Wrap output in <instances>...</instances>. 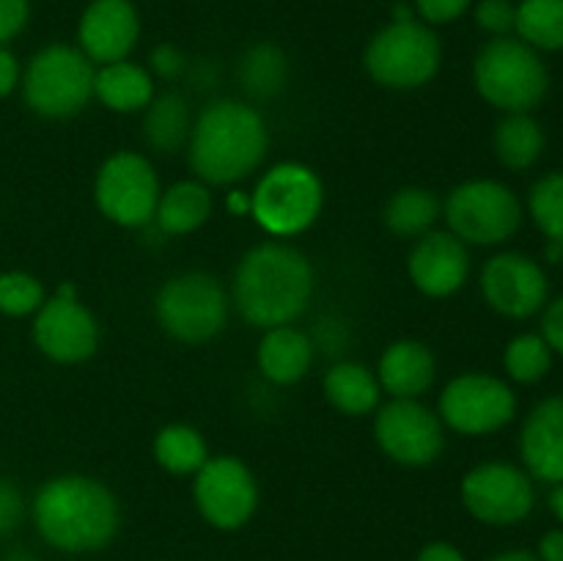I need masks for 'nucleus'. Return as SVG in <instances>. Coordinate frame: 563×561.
Returning <instances> with one entry per match:
<instances>
[{"mask_svg": "<svg viewBox=\"0 0 563 561\" xmlns=\"http://www.w3.org/2000/svg\"><path fill=\"white\" fill-rule=\"evenodd\" d=\"M9 561H33V559L27 553H14Z\"/></svg>", "mask_w": 563, "mask_h": 561, "instance_id": "09e8293b", "label": "nucleus"}, {"mask_svg": "<svg viewBox=\"0 0 563 561\" xmlns=\"http://www.w3.org/2000/svg\"><path fill=\"white\" fill-rule=\"evenodd\" d=\"M473 0H416V9L429 25H445L471 9Z\"/></svg>", "mask_w": 563, "mask_h": 561, "instance_id": "f704fd0d", "label": "nucleus"}, {"mask_svg": "<svg viewBox=\"0 0 563 561\" xmlns=\"http://www.w3.org/2000/svg\"><path fill=\"white\" fill-rule=\"evenodd\" d=\"M550 509H553V515L563 522V482L553 484V493H550Z\"/></svg>", "mask_w": 563, "mask_h": 561, "instance_id": "49530a36", "label": "nucleus"}, {"mask_svg": "<svg viewBox=\"0 0 563 561\" xmlns=\"http://www.w3.org/2000/svg\"><path fill=\"white\" fill-rule=\"evenodd\" d=\"M515 416V391L493 374H462L440 394V421L460 435H493Z\"/></svg>", "mask_w": 563, "mask_h": 561, "instance_id": "ddd939ff", "label": "nucleus"}, {"mask_svg": "<svg viewBox=\"0 0 563 561\" xmlns=\"http://www.w3.org/2000/svg\"><path fill=\"white\" fill-rule=\"evenodd\" d=\"M192 498L203 520L220 531H236L258 506V484L236 457H209L196 473Z\"/></svg>", "mask_w": 563, "mask_h": 561, "instance_id": "9b49d317", "label": "nucleus"}, {"mask_svg": "<svg viewBox=\"0 0 563 561\" xmlns=\"http://www.w3.org/2000/svg\"><path fill=\"white\" fill-rule=\"evenodd\" d=\"M476 22L493 36H509L517 22V6L511 0H482L476 6Z\"/></svg>", "mask_w": 563, "mask_h": 561, "instance_id": "72a5a7b5", "label": "nucleus"}, {"mask_svg": "<svg viewBox=\"0 0 563 561\" xmlns=\"http://www.w3.org/2000/svg\"><path fill=\"white\" fill-rule=\"evenodd\" d=\"M185 55H181V50L174 47V44H159V47H154L152 69L157 72L159 77H165V80L179 77L181 72H185Z\"/></svg>", "mask_w": 563, "mask_h": 561, "instance_id": "4c0bfd02", "label": "nucleus"}, {"mask_svg": "<svg viewBox=\"0 0 563 561\" xmlns=\"http://www.w3.org/2000/svg\"><path fill=\"white\" fill-rule=\"evenodd\" d=\"M44 302V286L36 275L9 270L0 273V314L5 317H27L36 314Z\"/></svg>", "mask_w": 563, "mask_h": 561, "instance_id": "473e14b6", "label": "nucleus"}, {"mask_svg": "<svg viewBox=\"0 0 563 561\" xmlns=\"http://www.w3.org/2000/svg\"><path fill=\"white\" fill-rule=\"evenodd\" d=\"M451 234L473 245H500L517 234L522 204L504 182L471 179L456 185L443 204Z\"/></svg>", "mask_w": 563, "mask_h": 561, "instance_id": "1a4fd4ad", "label": "nucleus"}, {"mask_svg": "<svg viewBox=\"0 0 563 561\" xmlns=\"http://www.w3.org/2000/svg\"><path fill=\"white\" fill-rule=\"evenodd\" d=\"M434 355L423 341L401 339L385 346L377 366L379 388L394 399H418L434 383Z\"/></svg>", "mask_w": 563, "mask_h": 561, "instance_id": "aec40b11", "label": "nucleus"}, {"mask_svg": "<svg viewBox=\"0 0 563 561\" xmlns=\"http://www.w3.org/2000/svg\"><path fill=\"white\" fill-rule=\"evenodd\" d=\"M443 50L432 28L416 20H394L366 47V72L385 88H421L438 75Z\"/></svg>", "mask_w": 563, "mask_h": 561, "instance_id": "6e6552de", "label": "nucleus"}, {"mask_svg": "<svg viewBox=\"0 0 563 561\" xmlns=\"http://www.w3.org/2000/svg\"><path fill=\"white\" fill-rule=\"evenodd\" d=\"M93 97H99V102L115 113H135V110H146V105L154 99V82L143 66L115 61V64H104L93 75Z\"/></svg>", "mask_w": 563, "mask_h": 561, "instance_id": "4be33fe9", "label": "nucleus"}, {"mask_svg": "<svg viewBox=\"0 0 563 561\" xmlns=\"http://www.w3.org/2000/svg\"><path fill=\"white\" fill-rule=\"evenodd\" d=\"M313 295V267L297 248L264 242L242 256L231 297L245 322L256 328L291 324Z\"/></svg>", "mask_w": 563, "mask_h": 561, "instance_id": "f03ea898", "label": "nucleus"}, {"mask_svg": "<svg viewBox=\"0 0 563 561\" xmlns=\"http://www.w3.org/2000/svg\"><path fill=\"white\" fill-rule=\"evenodd\" d=\"M476 91L506 113H531L550 88V72L539 50L515 36H495L473 64Z\"/></svg>", "mask_w": 563, "mask_h": 561, "instance_id": "20e7f679", "label": "nucleus"}, {"mask_svg": "<svg viewBox=\"0 0 563 561\" xmlns=\"http://www.w3.org/2000/svg\"><path fill=\"white\" fill-rule=\"evenodd\" d=\"M209 215H212V193H209V187L203 182L185 179L159 193L154 220H157L165 234L181 237L201 229Z\"/></svg>", "mask_w": 563, "mask_h": 561, "instance_id": "5701e85b", "label": "nucleus"}, {"mask_svg": "<svg viewBox=\"0 0 563 561\" xmlns=\"http://www.w3.org/2000/svg\"><path fill=\"white\" fill-rule=\"evenodd\" d=\"M462 504L487 526H517L537 504L528 471L509 462H484L462 479Z\"/></svg>", "mask_w": 563, "mask_h": 561, "instance_id": "f8f14e48", "label": "nucleus"}, {"mask_svg": "<svg viewBox=\"0 0 563 561\" xmlns=\"http://www.w3.org/2000/svg\"><path fill=\"white\" fill-rule=\"evenodd\" d=\"M374 435L390 460L410 468L434 462L445 446L443 421L418 399H390L379 407Z\"/></svg>", "mask_w": 563, "mask_h": 561, "instance_id": "4468645a", "label": "nucleus"}, {"mask_svg": "<svg viewBox=\"0 0 563 561\" xmlns=\"http://www.w3.org/2000/svg\"><path fill=\"white\" fill-rule=\"evenodd\" d=\"M407 273L423 295L449 297L465 286L471 275V253L451 231H427L418 237L407 258Z\"/></svg>", "mask_w": 563, "mask_h": 561, "instance_id": "f3484780", "label": "nucleus"}, {"mask_svg": "<svg viewBox=\"0 0 563 561\" xmlns=\"http://www.w3.org/2000/svg\"><path fill=\"white\" fill-rule=\"evenodd\" d=\"M539 561H563V528H553L539 539Z\"/></svg>", "mask_w": 563, "mask_h": 561, "instance_id": "79ce46f5", "label": "nucleus"}, {"mask_svg": "<svg viewBox=\"0 0 563 561\" xmlns=\"http://www.w3.org/2000/svg\"><path fill=\"white\" fill-rule=\"evenodd\" d=\"M495 154L511 170H526L539 163L544 152V132L531 113H506L493 135Z\"/></svg>", "mask_w": 563, "mask_h": 561, "instance_id": "a878e982", "label": "nucleus"}, {"mask_svg": "<svg viewBox=\"0 0 563 561\" xmlns=\"http://www.w3.org/2000/svg\"><path fill=\"white\" fill-rule=\"evenodd\" d=\"M544 258H548L550 264H561L563 262V242H559V240L544 242Z\"/></svg>", "mask_w": 563, "mask_h": 561, "instance_id": "a18cd8bd", "label": "nucleus"}, {"mask_svg": "<svg viewBox=\"0 0 563 561\" xmlns=\"http://www.w3.org/2000/svg\"><path fill=\"white\" fill-rule=\"evenodd\" d=\"M38 537L64 553H93L113 542L121 526L115 495L80 473L55 476L38 487L31 506Z\"/></svg>", "mask_w": 563, "mask_h": 561, "instance_id": "f257e3e1", "label": "nucleus"}, {"mask_svg": "<svg viewBox=\"0 0 563 561\" xmlns=\"http://www.w3.org/2000/svg\"><path fill=\"white\" fill-rule=\"evenodd\" d=\"M154 314L170 339L203 344L223 333L229 322V295L209 273L187 270L159 286Z\"/></svg>", "mask_w": 563, "mask_h": 561, "instance_id": "423d86ee", "label": "nucleus"}, {"mask_svg": "<svg viewBox=\"0 0 563 561\" xmlns=\"http://www.w3.org/2000/svg\"><path fill=\"white\" fill-rule=\"evenodd\" d=\"M159 193L163 190L152 163L135 152H115L104 160L93 182L99 212L126 229L152 223Z\"/></svg>", "mask_w": 563, "mask_h": 561, "instance_id": "9d476101", "label": "nucleus"}, {"mask_svg": "<svg viewBox=\"0 0 563 561\" xmlns=\"http://www.w3.org/2000/svg\"><path fill=\"white\" fill-rule=\"evenodd\" d=\"M242 86L256 97H273L284 88L286 58L275 44H253L240 66Z\"/></svg>", "mask_w": 563, "mask_h": 561, "instance_id": "7c9ffc66", "label": "nucleus"}, {"mask_svg": "<svg viewBox=\"0 0 563 561\" xmlns=\"http://www.w3.org/2000/svg\"><path fill=\"white\" fill-rule=\"evenodd\" d=\"M515 31L533 50H563V0H522Z\"/></svg>", "mask_w": 563, "mask_h": 561, "instance_id": "c85d7f7f", "label": "nucleus"}, {"mask_svg": "<svg viewBox=\"0 0 563 561\" xmlns=\"http://www.w3.org/2000/svg\"><path fill=\"white\" fill-rule=\"evenodd\" d=\"M192 116L190 105L181 94L165 91L146 105L143 116V138L157 152H176L190 141Z\"/></svg>", "mask_w": 563, "mask_h": 561, "instance_id": "393cba45", "label": "nucleus"}, {"mask_svg": "<svg viewBox=\"0 0 563 561\" xmlns=\"http://www.w3.org/2000/svg\"><path fill=\"white\" fill-rule=\"evenodd\" d=\"M487 561H539V556L531 553V550H506V553L493 556Z\"/></svg>", "mask_w": 563, "mask_h": 561, "instance_id": "c03bdc74", "label": "nucleus"}, {"mask_svg": "<svg viewBox=\"0 0 563 561\" xmlns=\"http://www.w3.org/2000/svg\"><path fill=\"white\" fill-rule=\"evenodd\" d=\"M528 212L548 240L563 242V170L544 174L528 193Z\"/></svg>", "mask_w": 563, "mask_h": 561, "instance_id": "2f4dec72", "label": "nucleus"}, {"mask_svg": "<svg viewBox=\"0 0 563 561\" xmlns=\"http://www.w3.org/2000/svg\"><path fill=\"white\" fill-rule=\"evenodd\" d=\"M27 16H31L27 0H0V44L20 36L22 28L27 25Z\"/></svg>", "mask_w": 563, "mask_h": 561, "instance_id": "c9c22d12", "label": "nucleus"}, {"mask_svg": "<svg viewBox=\"0 0 563 561\" xmlns=\"http://www.w3.org/2000/svg\"><path fill=\"white\" fill-rule=\"evenodd\" d=\"M141 36V20L132 0H93L80 16L77 38L88 61L115 64L126 61Z\"/></svg>", "mask_w": 563, "mask_h": 561, "instance_id": "a211bd4d", "label": "nucleus"}, {"mask_svg": "<svg viewBox=\"0 0 563 561\" xmlns=\"http://www.w3.org/2000/svg\"><path fill=\"white\" fill-rule=\"evenodd\" d=\"M443 212V204L429 187H401L388 198L383 209V220L396 237H423L432 231L434 220Z\"/></svg>", "mask_w": 563, "mask_h": 561, "instance_id": "bb28decb", "label": "nucleus"}, {"mask_svg": "<svg viewBox=\"0 0 563 561\" xmlns=\"http://www.w3.org/2000/svg\"><path fill=\"white\" fill-rule=\"evenodd\" d=\"M58 297H66V300H77V297H75V284H64V286H60Z\"/></svg>", "mask_w": 563, "mask_h": 561, "instance_id": "de8ad7c7", "label": "nucleus"}, {"mask_svg": "<svg viewBox=\"0 0 563 561\" xmlns=\"http://www.w3.org/2000/svg\"><path fill=\"white\" fill-rule=\"evenodd\" d=\"M484 300L509 319H528L548 302L550 284L539 262L526 253L506 251L489 258L482 270Z\"/></svg>", "mask_w": 563, "mask_h": 561, "instance_id": "2eb2a0df", "label": "nucleus"}, {"mask_svg": "<svg viewBox=\"0 0 563 561\" xmlns=\"http://www.w3.org/2000/svg\"><path fill=\"white\" fill-rule=\"evenodd\" d=\"M504 366L515 383L533 385L548 377L553 366V350L542 333H520L506 344Z\"/></svg>", "mask_w": 563, "mask_h": 561, "instance_id": "c756f323", "label": "nucleus"}, {"mask_svg": "<svg viewBox=\"0 0 563 561\" xmlns=\"http://www.w3.org/2000/svg\"><path fill=\"white\" fill-rule=\"evenodd\" d=\"M154 460L176 476L198 473V468L209 460L207 443L198 429L187 424H168L154 438Z\"/></svg>", "mask_w": 563, "mask_h": 561, "instance_id": "cd10ccee", "label": "nucleus"}, {"mask_svg": "<svg viewBox=\"0 0 563 561\" xmlns=\"http://www.w3.org/2000/svg\"><path fill=\"white\" fill-rule=\"evenodd\" d=\"M561 264H563V262H561Z\"/></svg>", "mask_w": 563, "mask_h": 561, "instance_id": "8fccbe9b", "label": "nucleus"}, {"mask_svg": "<svg viewBox=\"0 0 563 561\" xmlns=\"http://www.w3.org/2000/svg\"><path fill=\"white\" fill-rule=\"evenodd\" d=\"M256 361L269 383L291 385L306 377L308 369H311L313 344L302 330L280 324V328H269L264 333Z\"/></svg>", "mask_w": 563, "mask_h": 561, "instance_id": "412c9836", "label": "nucleus"}, {"mask_svg": "<svg viewBox=\"0 0 563 561\" xmlns=\"http://www.w3.org/2000/svg\"><path fill=\"white\" fill-rule=\"evenodd\" d=\"M324 207V185L302 163H278L251 193V215L264 231L291 237L311 229Z\"/></svg>", "mask_w": 563, "mask_h": 561, "instance_id": "0eeeda50", "label": "nucleus"}, {"mask_svg": "<svg viewBox=\"0 0 563 561\" xmlns=\"http://www.w3.org/2000/svg\"><path fill=\"white\" fill-rule=\"evenodd\" d=\"M542 336H544V341L550 344V350L563 355V295L559 297V300L550 302L548 311H544Z\"/></svg>", "mask_w": 563, "mask_h": 561, "instance_id": "58836bf2", "label": "nucleus"}, {"mask_svg": "<svg viewBox=\"0 0 563 561\" xmlns=\"http://www.w3.org/2000/svg\"><path fill=\"white\" fill-rule=\"evenodd\" d=\"M93 64L80 47L49 44L38 50L22 75V97L44 119H69L93 97Z\"/></svg>", "mask_w": 563, "mask_h": 561, "instance_id": "39448f33", "label": "nucleus"}, {"mask_svg": "<svg viewBox=\"0 0 563 561\" xmlns=\"http://www.w3.org/2000/svg\"><path fill=\"white\" fill-rule=\"evenodd\" d=\"M16 82H20V64H16L14 53L0 44V99L9 97Z\"/></svg>", "mask_w": 563, "mask_h": 561, "instance_id": "ea45409f", "label": "nucleus"}, {"mask_svg": "<svg viewBox=\"0 0 563 561\" xmlns=\"http://www.w3.org/2000/svg\"><path fill=\"white\" fill-rule=\"evenodd\" d=\"M416 561H467V559L465 553H462L460 548H454L451 542H429L423 544Z\"/></svg>", "mask_w": 563, "mask_h": 561, "instance_id": "a19ab883", "label": "nucleus"}, {"mask_svg": "<svg viewBox=\"0 0 563 561\" xmlns=\"http://www.w3.org/2000/svg\"><path fill=\"white\" fill-rule=\"evenodd\" d=\"M262 113L236 99H218L198 113L190 132V165L203 185H234L267 157Z\"/></svg>", "mask_w": 563, "mask_h": 561, "instance_id": "7ed1b4c3", "label": "nucleus"}, {"mask_svg": "<svg viewBox=\"0 0 563 561\" xmlns=\"http://www.w3.org/2000/svg\"><path fill=\"white\" fill-rule=\"evenodd\" d=\"M25 504H22L20 490L11 482L0 479V534H11L22 522Z\"/></svg>", "mask_w": 563, "mask_h": 561, "instance_id": "e433bc0d", "label": "nucleus"}, {"mask_svg": "<svg viewBox=\"0 0 563 561\" xmlns=\"http://www.w3.org/2000/svg\"><path fill=\"white\" fill-rule=\"evenodd\" d=\"M225 207L236 215H251V196H245V193H229Z\"/></svg>", "mask_w": 563, "mask_h": 561, "instance_id": "37998d69", "label": "nucleus"}, {"mask_svg": "<svg viewBox=\"0 0 563 561\" xmlns=\"http://www.w3.org/2000/svg\"><path fill=\"white\" fill-rule=\"evenodd\" d=\"M33 341L55 363H82L97 352L99 324L82 302L55 295L33 319Z\"/></svg>", "mask_w": 563, "mask_h": 561, "instance_id": "dca6fc26", "label": "nucleus"}, {"mask_svg": "<svg viewBox=\"0 0 563 561\" xmlns=\"http://www.w3.org/2000/svg\"><path fill=\"white\" fill-rule=\"evenodd\" d=\"M520 454L531 479L563 482V396L542 399L528 413L520 432Z\"/></svg>", "mask_w": 563, "mask_h": 561, "instance_id": "6ab92c4d", "label": "nucleus"}, {"mask_svg": "<svg viewBox=\"0 0 563 561\" xmlns=\"http://www.w3.org/2000/svg\"><path fill=\"white\" fill-rule=\"evenodd\" d=\"M379 380L363 363L341 361L324 374V396L346 416H368L379 405Z\"/></svg>", "mask_w": 563, "mask_h": 561, "instance_id": "b1692460", "label": "nucleus"}]
</instances>
